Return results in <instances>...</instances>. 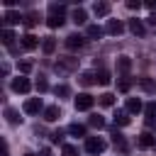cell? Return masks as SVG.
Listing matches in <instances>:
<instances>
[{
  "mask_svg": "<svg viewBox=\"0 0 156 156\" xmlns=\"http://www.w3.org/2000/svg\"><path fill=\"white\" fill-rule=\"evenodd\" d=\"M37 22H39V15H37V12H27V15H24V24H27V27H34Z\"/></svg>",
  "mask_w": 156,
  "mask_h": 156,
  "instance_id": "f546056e",
  "label": "cell"
},
{
  "mask_svg": "<svg viewBox=\"0 0 156 156\" xmlns=\"http://www.w3.org/2000/svg\"><path fill=\"white\" fill-rule=\"evenodd\" d=\"M54 93H56V98H68V95H71V88H68V85H56Z\"/></svg>",
  "mask_w": 156,
  "mask_h": 156,
  "instance_id": "4dcf8cb0",
  "label": "cell"
},
{
  "mask_svg": "<svg viewBox=\"0 0 156 156\" xmlns=\"http://www.w3.org/2000/svg\"><path fill=\"white\" fill-rule=\"evenodd\" d=\"M93 102H95V98H93L90 93H80V95L73 100L76 110H90V107H93Z\"/></svg>",
  "mask_w": 156,
  "mask_h": 156,
  "instance_id": "3957f363",
  "label": "cell"
},
{
  "mask_svg": "<svg viewBox=\"0 0 156 156\" xmlns=\"http://www.w3.org/2000/svg\"><path fill=\"white\" fill-rule=\"evenodd\" d=\"M2 20H5V24H7V27H10V24H20V22H24V17H22L17 10H7Z\"/></svg>",
  "mask_w": 156,
  "mask_h": 156,
  "instance_id": "7c38bea8",
  "label": "cell"
},
{
  "mask_svg": "<svg viewBox=\"0 0 156 156\" xmlns=\"http://www.w3.org/2000/svg\"><path fill=\"white\" fill-rule=\"evenodd\" d=\"M46 90H49L46 78H39V80H37V93H46Z\"/></svg>",
  "mask_w": 156,
  "mask_h": 156,
  "instance_id": "836d02e7",
  "label": "cell"
},
{
  "mask_svg": "<svg viewBox=\"0 0 156 156\" xmlns=\"http://www.w3.org/2000/svg\"><path fill=\"white\" fill-rule=\"evenodd\" d=\"M115 124L127 127V124H129V112H127V110H117V112H115Z\"/></svg>",
  "mask_w": 156,
  "mask_h": 156,
  "instance_id": "ffe728a7",
  "label": "cell"
},
{
  "mask_svg": "<svg viewBox=\"0 0 156 156\" xmlns=\"http://www.w3.org/2000/svg\"><path fill=\"white\" fill-rule=\"evenodd\" d=\"M71 20H73L76 24H83V22L88 20V15H85V10H83V7H76V10H73V15H71Z\"/></svg>",
  "mask_w": 156,
  "mask_h": 156,
  "instance_id": "cb8c5ba5",
  "label": "cell"
},
{
  "mask_svg": "<svg viewBox=\"0 0 156 156\" xmlns=\"http://www.w3.org/2000/svg\"><path fill=\"white\" fill-rule=\"evenodd\" d=\"M112 144H115L119 151H124V149H127V144H124V139H122V134H119V132H112Z\"/></svg>",
  "mask_w": 156,
  "mask_h": 156,
  "instance_id": "4316f807",
  "label": "cell"
},
{
  "mask_svg": "<svg viewBox=\"0 0 156 156\" xmlns=\"http://www.w3.org/2000/svg\"><path fill=\"white\" fill-rule=\"evenodd\" d=\"M129 32H132V34H136V37H144V32H146V29H144L141 20H136V17H134V20H129Z\"/></svg>",
  "mask_w": 156,
  "mask_h": 156,
  "instance_id": "2e32d148",
  "label": "cell"
},
{
  "mask_svg": "<svg viewBox=\"0 0 156 156\" xmlns=\"http://www.w3.org/2000/svg\"><path fill=\"white\" fill-rule=\"evenodd\" d=\"M144 5H146V7H149V10H154V12H156V0H146V2H144Z\"/></svg>",
  "mask_w": 156,
  "mask_h": 156,
  "instance_id": "f35d334b",
  "label": "cell"
},
{
  "mask_svg": "<svg viewBox=\"0 0 156 156\" xmlns=\"http://www.w3.org/2000/svg\"><path fill=\"white\" fill-rule=\"evenodd\" d=\"M24 156H34V154H24Z\"/></svg>",
  "mask_w": 156,
  "mask_h": 156,
  "instance_id": "60d3db41",
  "label": "cell"
},
{
  "mask_svg": "<svg viewBox=\"0 0 156 156\" xmlns=\"http://www.w3.org/2000/svg\"><path fill=\"white\" fill-rule=\"evenodd\" d=\"M95 78H98V83H100V85H107V83H110V73H107L105 68H100V71L95 73Z\"/></svg>",
  "mask_w": 156,
  "mask_h": 156,
  "instance_id": "83f0119b",
  "label": "cell"
},
{
  "mask_svg": "<svg viewBox=\"0 0 156 156\" xmlns=\"http://www.w3.org/2000/svg\"><path fill=\"white\" fill-rule=\"evenodd\" d=\"M58 117H61V110H58L56 105H49V107L44 110V119H46V122H56Z\"/></svg>",
  "mask_w": 156,
  "mask_h": 156,
  "instance_id": "9a60e30c",
  "label": "cell"
},
{
  "mask_svg": "<svg viewBox=\"0 0 156 156\" xmlns=\"http://www.w3.org/2000/svg\"><path fill=\"white\" fill-rule=\"evenodd\" d=\"M93 12H95L98 17L110 15V2H95V5H93Z\"/></svg>",
  "mask_w": 156,
  "mask_h": 156,
  "instance_id": "44dd1931",
  "label": "cell"
},
{
  "mask_svg": "<svg viewBox=\"0 0 156 156\" xmlns=\"http://www.w3.org/2000/svg\"><path fill=\"white\" fill-rule=\"evenodd\" d=\"M149 22H151V24H156V12H154V15L149 17Z\"/></svg>",
  "mask_w": 156,
  "mask_h": 156,
  "instance_id": "ab89813d",
  "label": "cell"
},
{
  "mask_svg": "<svg viewBox=\"0 0 156 156\" xmlns=\"http://www.w3.org/2000/svg\"><path fill=\"white\" fill-rule=\"evenodd\" d=\"M129 68H132V58H129V56H119V58H117V71L122 73V78L129 76Z\"/></svg>",
  "mask_w": 156,
  "mask_h": 156,
  "instance_id": "8fae6325",
  "label": "cell"
},
{
  "mask_svg": "<svg viewBox=\"0 0 156 156\" xmlns=\"http://www.w3.org/2000/svg\"><path fill=\"white\" fill-rule=\"evenodd\" d=\"M105 146H107V144H105V139H102V136H88V139H85V151H88V154H93V156L102 154V151H105Z\"/></svg>",
  "mask_w": 156,
  "mask_h": 156,
  "instance_id": "7a4b0ae2",
  "label": "cell"
},
{
  "mask_svg": "<svg viewBox=\"0 0 156 156\" xmlns=\"http://www.w3.org/2000/svg\"><path fill=\"white\" fill-rule=\"evenodd\" d=\"M136 144H139L141 149H151V146H156V136H154L151 132H141L139 139H136Z\"/></svg>",
  "mask_w": 156,
  "mask_h": 156,
  "instance_id": "30bf717a",
  "label": "cell"
},
{
  "mask_svg": "<svg viewBox=\"0 0 156 156\" xmlns=\"http://www.w3.org/2000/svg\"><path fill=\"white\" fill-rule=\"evenodd\" d=\"M100 105L112 107V105H115V95H112V93H102V95H100Z\"/></svg>",
  "mask_w": 156,
  "mask_h": 156,
  "instance_id": "f1b7e54d",
  "label": "cell"
},
{
  "mask_svg": "<svg viewBox=\"0 0 156 156\" xmlns=\"http://www.w3.org/2000/svg\"><path fill=\"white\" fill-rule=\"evenodd\" d=\"M71 136H85V127L83 124H78V122H73V124H68V129H66Z\"/></svg>",
  "mask_w": 156,
  "mask_h": 156,
  "instance_id": "603a6c76",
  "label": "cell"
},
{
  "mask_svg": "<svg viewBox=\"0 0 156 156\" xmlns=\"http://www.w3.org/2000/svg\"><path fill=\"white\" fill-rule=\"evenodd\" d=\"M76 68H78V58H73V56L58 58V63H56V71H76Z\"/></svg>",
  "mask_w": 156,
  "mask_h": 156,
  "instance_id": "52a82bcc",
  "label": "cell"
},
{
  "mask_svg": "<svg viewBox=\"0 0 156 156\" xmlns=\"http://www.w3.org/2000/svg\"><path fill=\"white\" fill-rule=\"evenodd\" d=\"M105 32H107V34H112V37H119V34L124 32V24H122L119 20H107V24H105Z\"/></svg>",
  "mask_w": 156,
  "mask_h": 156,
  "instance_id": "9c48e42d",
  "label": "cell"
},
{
  "mask_svg": "<svg viewBox=\"0 0 156 156\" xmlns=\"http://www.w3.org/2000/svg\"><path fill=\"white\" fill-rule=\"evenodd\" d=\"M5 117H7V122H10V124H20V122H22L20 112H17V110H12V107H5Z\"/></svg>",
  "mask_w": 156,
  "mask_h": 156,
  "instance_id": "7402d4cb",
  "label": "cell"
},
{
  "mask_svg": "<svg viewBox=\"0 0 156 156\" xmlns=\"http://www.w3.org/2000/svg\"><path fill=\"white\" fill-rule=\"evenodd\" d=\"M76 154H78V149L73 144H63V156H76Z\"/></svg>",
  "mask_w": 156,
  "mask_h": 156,
  "instance_id": "e575fe53",
  "label": "cell"
},
{
  "mask_svg": "<svg viewBox=\"0 0 156 156\" xmlns=\"http://www.w3.org/2000/svg\"><path fill=\"white\" fill-rule=\"evenodd\" d=\"M117 88H119V90H122V93H129V88H132V80H129V76H127V78H122V80H119V85H117Z\"/></svg>",
  "mask_w": 156,
  "mask_h": 156,
  "instance_id": "d6a6232c",
  "label": "cell"
},
{
  "mask_svg": "<svg viewBox=\"0 0 156 156\" xmlns=\"http://www.w3.org/2000/svg\"><path fill=\"white\" fill-rule=\"evenodd\" d=\"M10 88H12L15 93H22V95H24V93H29V88H32V83H29V78H24V76H20V78H15V80H12V85H10Z\"/></svg>",
  "mask_w": 156,
  "mask_h": 156,
  "instance_id": "8992f818",
  "label": "cell"
},
{
  "mask_svg": "<svg viewBox=\"0 0 156 156\" xmlns=\"http://www.w3.org/2000/svg\"><path fill=\"white\" fill-rule=\"evenodd\" d=\"M144 115H146V127H156V100L144 105Z\"/></svg>",
  "mask_w": 156,
  "mask_h": 156,
  "instance_id": "ba28073f",
  "label": "cell"
},
{
  "mask_svg": "<svg viewBox=\"0 0 156 156\" xmlns=\"http://www.w3.org/2000/svg\"><path fill=\"white\" fill-rule=\"evenodd\" d=\"M66 46H68L71 51H78V49L85 46V37H80V34H68V37H66Z\"/></svg>",
  "mask_w": 156,
  "mask_h": 156,
  "instance_id": "5b68a950",
  "label": "cell"
},
{
  "mask_svg": "<svg viewBox=\"0 0 156 156\" xmlns=\"http://www.w3.org/2000/svg\"><path fill=\"white\" fill-rule=\"evenodd\" d=\"M90 127H98L100 129V127H105V119L100 115H90Z\"/></svg>",
  "mask_w": 156,
  "mask_h": 156,
  "instance_id": "1f68e13d",
  "label": "cell"
},
{
  "mask_svg": "<svg viewBox=\"0 0 156 156\" xmlns=\"http://www.w3.org/2000/svg\"><path fill=\"white\" fill-rule=\"evenodd\" d=\"M37 46H39V37H34V34H24V37H22V49L32 51V49H37Z\"/></svg>",
  "mask_w": 156,
  "mask_h": 156,
  "instance_id": "4fadbf2b",
  "label": "cell"
},
{
  "mask_svg": "<svg viewBox=\"0 0 156 156\" xmlns=\"http://www.w3.org/2000/svg\"><path fill=\"white\" fill-rule=\"evenodd\" d=\"M127 7H129V10H139L141 2H139V0H127Z\"/></svg>",
  "mask_w": 156,
  "mask_h": 156,
  "instance_id": "74e56055",
  "label": "cell"
},
{
  "mask_svg": "<svg viewBox=\"0 0 156 156\" xmlns=\"http://www.w3.org/2000/svg\"><path fill=\"white\" fill-rule=\"evenodd\" d=\"M51 141H54V144H61V141H63V132H54V134H51Z\"/></svg>",
  "mask_w": 156,
  "mask_h": 156,
  "instance_id": "8d00e7d4",
  "label": "cell"
},
{
  "mask_svg": "<svg viewBox=\"0 0 156 156\" xmlns=\"http://www.w3.org/2000/svg\"><path fill=\"white\" fill-rule=\"evenodd\" d=\"M102 34H105V29L98 27V24H90V27L85 29V37H88V39H100Z\"/></svg>",
  "mask_w": 156,
  "mask_h": 156,
  "instance_id": "d6986e66",
  "label": "cell"
},
{
  "mask_svg": "<svg viewBox=\"0 0 156 156\" xmlns=\"http://www.w3.org/2000/svg\"><path fill=\"white\" fill-rule=\"evenodd\" d=\"M12 41H15V34H12L10 27H5V29H2V44H5V46H12Z\"/></svg>",
  "mask_w": 156,
  "mask_h": 156,
  "instance_id": "484cf974",
  "label": "cell"
},
{
  "mask_svg": "<svg viewBox=\"0 0 156 156\" xmlns=\"http://www.w3.org/2000/svg\"><path fill=\"white\" fill-rule=\"evenodd\" d=\"M139 88L144 93H156V80L154 78H139Z\"/></svg>",
  "mask_w": 156,
  "mask_h": 156,
  "instance_id": "ac0fdd59",
  "label": "cell"
},
{
  "mask_svg": "<svg viewBox=\"0 0 156 156\" xmlns=\"http://www.w3.org/2000/svg\"><path fill=\"white\" fill-rule=\"evenodd\" d=\"M78 80H80L83 85H93V83H98V78H95V73H93V71H83Z\"/></svg>",
  "mask_w": 156,
  "mask_h": 156,
  "instance_id": "d4e9b609",
  "label": "cell"
},
{
  "mask_svg": "<svg viewBox=\"0 0 156 156\" xmlns=\"http://www.w3.org/2000/svg\"><path fill=\"white\" fill-rule=\"evenodd\" d=\"M129 115H134V112H141L144 110V105H141V100L139 98H127V107H124Z\"/></svg>",
  "mask_w": 156,
  "mask_h": 156,
  "instance_id": "5bb4252c",
  "label": "cell"
},
{
  "mask_svg": "<svg viewBox=\"0 0 156 156\" xmlns=\"http://www.w3.org/2000/svg\"><path fill=\"white\" fill-rule=\"evenodd\" d=\"M41 51L44 54H54L56 51V39L54 37H44L41 39Z\"/></svg>",
  "mask_w": 156,
  "mask_h": 156,
  "instance_id": "e0dca14e",
  "label": "cell"
},
{
  "mask_svg": "<svg viewBox=\"0 0 156 156\" xmlns=\"http://www.w3.org/2000/svg\"><path fill=\"white\" fill-rule=\"evenodd\" d=\"M66 5H58V2H51L49 5V17H46V24L51 27V29H56V27H61L63 22H66Z\"/></svg>",
  "mask_w": 156,
  "mask_h": 156,
  "instance_id": "6da1fadb",
  "label": "cell"
},
{
  "mask_svg": "<svg viewBox=\"0 0 156 156\" xmlns=\"http://www.w3.org/2000/svg\"><path fill=\"white\" fill-rule=\"evenodd\" d=\"M46 107L41 105V98H29L27 102H24V112L27 115H37V112H44Z\"/></svg>",
  "mask_w": 156,
  "mask_h": 156,
  "instance_id": "277c9868",
  "label": "cell"
},
{
  "mask_svg": "<svg viewBox=\"0 0 156 156\" xmlns=\"http://www.w3.org/2000/svg\"><path fill=\"white\" fill-rule=\"evenodd\" d=\"M20 71H22V73H29V71H32V61H22V63H20Z\"/></svg>",
  "mask_w": 156,
  "mask_h": 156,
  "instance_id": "d590c367",
  "label": "cell"
}]
</instances>
